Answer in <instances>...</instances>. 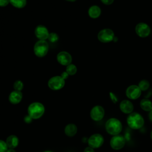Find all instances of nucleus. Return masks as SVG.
I'll return each mask as SVG.
<instances>
[{
	"instance_id": "nucleus-32",
	"label": "nucleus",
	"mask_w": 152,
	"mask_h": 152,
	"mask_svg": "<svg viewBox=\"0 0 152 152\" xmlns=\"http://www.w3.org/2000/svg\"><path fill=\"white\" fill-rule=\"evenodd\" d=\"M148 118H149L150 120L151 121H152V109H151V110H150V111L149 112V114H148Z\"/></svg>"
},
{
	"instance_id": "nucleus-4",
	"label": "nucleus",
	"mask_w": 152,
	"mask_h": 152,
	"mask_svg": "<svg viewBox=\"0 0 152 152\" xmlns=\"http://www.w3.org/2000/svg\"><path fill=\"white\" fill-rule=\"evenodd\" d=\"M35 55L39 58H43L46 55L49 50V44L46 40H38L34 44L33 48Z\"/></svg>"
},
{
	"instance_id": "nucleus-6",
	"label": "nucleus",
	"mask_w": 152,
	"mask_h": 152,
	"mask_svg": "<svg viewBox=\"0 0 152 152\" xmlns=\"http://www.w3.org/2000/svg\"><path fill=\"white\" fill-rule=\"evenodd\" d=\"M65 80L60 75H56L51 77L48 82V86L49 88L52 90H59L65 86Z\"/></svg>"
},
{
	"instance_id": "nucleus-8",
	"label": "nucleus",
	"mask_w": 152,
	"mask_h": 152,
	"mask_svg": "<svg viewBox=\"0 0 152 152\" xmlns=\"http://www.w3.org/2000/svg\"><path fill=\"white\" fill-rule=\"evenodd\" d=\"M87 142L89 147L93 148H97L103 144L104 138L100 134H94L88 138Z\"/></svg>"
},
{
	"instance_id": "nucleus-20",
	"label": "nucleus",
	"mask_w": 152,
	"mask_h": 152,
	"mask_svg": "<svg viewBox=\"0 0 152 152\" xmlns=\"http://www.w3.org/2000/svg\"><path fill=\"white\" fill-rule=\"evenodd\" d=\"M10 4L15 8H23L26 6L27 0H10Z\"/></svg>"
},
{
	"instance_id": "nucleus-9",
	"label": "nucleus",
	"mask_w": 152,
	"mask_h": 152,
	"mask_svg": "<svg viewBox=\"0 0 152 152\" xmlns=\"http://www.w3.org/2000/svg\"><path fill=\"white\" fill-rule=\"evenodd\" d=\"M141 90L137 85H131L126 90V97L131 100H135L139 98L141 94Z\"/></svg>"
},
{
	"instance_id": "nucleus-28",
	"label": "nucleus",
	"mask_w": 152,
	"mask_h": 152,
	"mask_svg": "<svg viewBox=\"0 0 152 152\" xmlns=\"http://www.w3.org/2000/svg\"><path fill=\"white\" fill-rule=\"evenodd\" d=\"M109 95H110V97L111 99V100H112V102L113 103H116L118 102V98L116 97V96H115V94H113L112 92H110L109 93Z\"/></svg>"
},
{
	"instance_id": "nucleus-21",
	"label": "nucleus",
	"mask_w": 152,
	"mask_h": 152,
	"mask_svg": "<svg viewBox=\"0 0 152 152\" xmlns=\"http://www.w3.org/2000/svg\"><path fill=\"white\" fill-rule=\"evenodd\" d=\"M65 71L69 75H74L76 74L77 71V68L74 64H70L69 65L66 66Z\"/></svg>"
},
{
	"instance_id": "nucleus-1",
	"label": "nucleus",
	"mask_w": 152,
	"mask_h": 152,
	"mask_svg": "<svg viewBox=\"0 0 152 152\" xmlns=\"http://www.w3.org/2000/svg\"><path fill=\"white\" fill-rule=\"evenodd\" d=\"M106 132L113 136L119 135L122 129V125L121 121L115 118L109 119L105 124Z\"/></svg>"
},
{
	"instance_id": "nucleus-25",
	"label": "nucleus",
	"mask_w": 152,
	"mask_h": 152,
	"mask_svg": "<svg viewBox=\"0 0 152 152\" xmlns=\"http://www.w3.org/2000/svg\"><path fill=\"white\" fill-rule=\"evenodd\" d=\"M8 150V146L6 142L0 140V152H7Z\"/></svg>"
},
{
	"instance_id": "nucleus-29",
	"label": "nucleus",
	"mask_w": 152,
	"mask_h": 152,
	"mask_svg": "<svg viewBox=\"0 0 152 152\" xmlns=\"http://www.w3.org/2000/svg\"><path fill=\"white\" fill-rule=\"evenodd\" d=\"M101 2L104 4V5H111L114 2V0H100Z\"/></svg>"
},
{
	"instance_id": "nucleus-19",
	"label": "nucleus",
	"mask_w": 152,
	"mask_h": 152,
	"mask_svg": "<svg viewBox=\"0 0 152 152\" xmlns=\"http://www.w3.org/2000/svg\"><path fill=\"white\" fill-rule=\"evenodd\" d=\"M141 108L146 112H150L152 109V102L148 99H143L140 102Z\"/></svg>"
},
{
	"instance_id": "nucleus-13",
	"label": "nucleus",
	"mask_w": 152,
	"mask_h": 152,
	"mask_svg": "<svg viewBox=\"0 0 152 152\" xmlns=\"http://www.w3.org/2000/svg\"><path fill=\"white\" fill-rule=\"evenodd\" d=\"M36 37L40 40H46L48 39L49 33L48 28L43 25H38L34 30Z\"/></svg>"
},
{
	"instance_id": "nucleus-2",
	"label": "nucleus",
	"mask_w": 152,
	"mask_h": 152,
	"mask_svg": "<svg viewBox=\"0 0 152 152\" xmlns=\"http://www.w3.org/2000/svg\"><path fill=\"white\" fill-rule=\"evenodd\" d=\"M126 122L129 128L133 129H139L143 126L144 120L140 113L132 112L128 116Z\"/></svg>"
},
{
	"instance_id": "nucleus-31",
	"label": "nucleus",
	"mask_w": 152,
	"mask_h": 152,
	"mask_svg": "<svg viewBox=\"0 0 152 152\" xmlns=\"http://www.w3.org/2000/svg\"><path fill=\"white\" fill-rule=\"evenodd\" d=\"M84 152H95V151L94 150V148H93L90 147H87L84 149Z\"/></svg>"
},
{
	"instance_id": "nucleus-10",
	"label": "nucleus",
	"mask_w": 152,
	"mask_h": 152,
	"mask_svg": "<svg viewBox=\"0 0 152 152\" xmlns=\"http://www.w3.org/2000/svg\"><path fill=\"white\" fill-rule=\"evenodd\" d=\"M125 144V140L124 137L121 135H114L110 141V147L115 150H118L122 148Z\"/></svg>"
},
{
	"instance_id": "nucleus-24",
	"label": "nucleus",
	"mask_w": 152,
	"mask_h": 152,
	"mask_svg": "<svg viewBox=\"0 0 152 152\" xmlns=\"http://www.w3.org/2000/svg\"><path fill=\"white\" fill-rule=\"evenodd\" d=\"M48 39L50 43H56L59 40V36L57 33L52 32L49 33Z\"/></svg>"
},
{
	"instance_id": "nucleus-7",
	"label": "nucleus",
	"mask_w": 152,
	"mask_h": 152,
	"mask_svg": "<svg viewBox=\"0 0 152 152\" xmlns=\"http://www.w3.org/2000/svg\"><path fill=\"white\" fill-rule=\"evenodd\" d=\"M135 31L138 36L141 38H145L150 35L151 28L147 23L140 22L136 25Z\"/></svg>"
},
{
	"instance_id": "nucleus-23",
	"label": "nucleus",
	"mask_w": 152,
	"mask_h": 152,
	"mask_svg": "<svg viewBox=\"0 0 152 152\" xmlns=\"http://www.w3.org/2000/svg\"><path fill=\"white\" fill-rule=\"evenodd\" d=\"M13 87H14V90L21 91L23 89V87H24L23 83L21 80H17L14 82Z\"/></svg>"
},
{
	"instance_id": "nucleus-12",
	"label": "nucleus",
	"mask_w": 152,
	"mask_h": 152,
	"mask_svg": "<svg viewBox=\"0 0 152 152\" xmlns=\"http://www.w3.org/2000/svg\"><path fill=\"white\" fill-rule=\"evenodd\" d=\"M56 59L59 64L66 66L71 64L72 56L68 52L66 51H61L58 53Z\"/></svg>"
},
{
	"instance_id": "nucleus-5",
	"label": "nucleus",
	"mask_w": 152,
	"mask_h": 152,
	"mask_svg": "<svg viewBox=\"0 0 152 152\" xmlns=\"http://www.w3.org/2000/svg\"><path fill=\"white\" fill-rule=\"evenodd\" d=\"M115 33L110 28H103L97 34L98 40L102 43H109L113 40Z\"/></svg>"
},
{
	"instance_id": "nucleus-15",
	"label": "nucleus",
	"mask_w": 152,
	"mask_h": 152,
	"mask_svg": "<svg viewBox=\"0 0 152 152\" xmlns=\"http://www.w3.org/2000/svg\"><path fill=\"white\" fill-rule=\"evenodd\" d=\"M23 99V94L21 91L14 90L11 91L9 95L8 100L12 104H18Z\"/></svg>"
},
{
	"instance_id": "nucleus-3",
	"label": "nucleus",
	"mask_w": 152,
	"mask_h": 152,
	"mask_svg": "<svg viewBox=\"0 0 152 152\" xmlns=\"http://www.w3.org/2000/svg\"><path fill=\"white\" fill-rule=\"evenodd\" d=\"M45 110L43 104L40 102H33L31 103L27 109L28 115H30L33 119H37L41 118L44 114Z\"/></svg>"
},
{
	"instance_id": "nucleus-27",
	"label": "nucleus",
	"mask_w": 152,
	"mask_h": 152,
	"mask_svg": "<svg viewBox=\"0 0 152 152\" xmlns=\"http://www.w3.org/2000/svg\"><path fill=\"white\" fill-rule=\"evenodd\" d=\"M10 4V0H0V7H4Z\"/></svg>"
},
{
	"instance_id": "nucleus-17",
	"label": "nucleus",
	"mask_w": 152,
	"mask_h": 152,
	"mask_svg": "<svg viewBox=\"0 0 152 152\" xmlns=\"http://www.w3.org/2000/svg\"><path fill=\"white\" fill-rule=\"evenodd\" d=\"M5 142L8 146V148L14 149L18 146L19 143V140L16 135H11L7 137Z\"/></svg>"
},
{
	"instance_id": "nucleus-16",
	"label": "nucleus",
	"mask_w": 152,
	"mask_h": 152,
	"mask_svg": "<svg viewBox=\"0 0 152 152\" xmlns=\"http://www.w3.org/2000/svg\"><path fill=\"white\" fill-rule=\"evenodd\" d=\"M101 12L102 10L100 8L96 5L91 6L88 10V14L89 17L93 19L97 18L98 17H99L100 15H101Z\"/></svg>"
},
{
	"instance_id": "nucleus-26",
	"label": "nucleus",
	"mask_w": 152,
	"mask_h": 152,
	"mask_svg": "<svg viewBox=\"0 0 152 152\" xmlns=\"http://www.w3.org/2000/svg\"><path fill=\"white\" fill-rule=\"evenodd\" d=\"M32 120H33V118L28 115L25 116L24 118V121L26 124H30L32 122Z\"/></svg>"
},
{
	"instance_id": "nucleus-22",
	"label": "nucleus",
	"mask_w": 152,
	"mask_h": 152,
	"mask_svg": "<svg viewBox=\"0 0 152 152\" xmlns=\"http://www.w3.org/2000/svg\"><path fill=\"white\" fill-rule=\"evenodd\" d=\"M150 83L148 80H141L139 83L138 86L139 88L141 89V91H146L148 90L150 87Z\"/></svg>"
},
{
	"instance_id": "nucleus-35",
	"label": "nucleus",
	"mask_w": 152,
	"mask_h": 152,
	"mask_svg": "<svg viewBox=\"0 0 152 152\" xmlns=\"http://www.w3.org/2000/svg\"><path fill=\"white\" fill-rule=\"evenodd\" d=\"M150 138H151V139L152 140V131H151V133H150Z\"/></svg>"
},
{
	"instance_id": "nucleus-18",
	"label": "nucleus",
	"mask_w": 152,
	"mask_h": 152,
	"mask_svg": "<svg viewBox=\"0 0 152 152\" xmlns=\"http://www.w3.org/2000/svg\"><path fill=\"white\" fill-rule=\"evenodd\" d=\"M65 134L68 137L74 136L77 132V127L74 124H68L64 129Z\"/></svg>"
},
{
	"instance_id": "nucleus-30",
	"label": "nucleus",
	"mask_w": 152,
	"mask_h": 152,
	"mask_svg": "<svg viewBox=\"0 0 152 152\" xmlns=\"http://www.w3.org/2000/svg\"><path fill=\"white\" fill-rule=\"evenodd\" d=\"M61 76L62 77V78L63 79H64V80H65L66 79H67V78H68V77H69V75L66 73V71H64V72H62V74H61Z\"/></svg>"
},
{
	"instance_id": "nucleus-14",
	"label": "nucleus",
	"mask_w": 152,
	"mask_h": 152,
	"mask_svg": "<svg viewBox=\"0 0 152 152\" xmlns=\"http://www.w3.org/2000/svg\"><path fill=\"white\" fill-rule=\"evenodd\" d=\"M119 108L123 113L130 114L133 112L134 105L131 101L128 100H124L120 103Z\"/></svg>"
},
{
	"instance_id": "nucleus-34",
	"label": "nucleus",
	"mask_w": 152,
	"mask_h": 152,
	"mask_svg": "<svg viewBox=\"0 0 152 152\" xmlns=\"http://www.w3.org/2000/svg\"><path fill=\"white\" fill-rule=\"evenodd\" d=\"M66 1H68V2H74L75 1H76L77 0H65Z\"/></svg>"
},
{
	"instance_id": "nucleus-36",
	"label": "nucleus",
	"mask_w": 152,
	"mask_h": 152,
	"mask_svg": "<svg viewBox=\"0 0 152 152\" xmlns=\"http://www.w3.org/2000/svg\"><path fill=\"white\" fill-rule=\"evenodd\" d=\"M44 152H52V151H45Z\"/></svg>"
},
{
	"instance_id": "nucleus-11",
	"label": "nucleus",
	"mask_w": 152,
	"mask_h": 152,
	"mask_svg": "<svg viewBox=\"0 0 152 152\" xmlns=\"http://www.w3.org/2000/svg\"><path fill=\"white\" fill-rule=\"evenodd\" d=\"M104 116V109L100 105L94 106L90 111V117L93 121H99L103 118Z\"/></svg>"
},
{
	"instance_id": "nucleus-33",
	"label": "nucleus",
	"mask_w": 152,
	"mask_h": 152,
	"mask_svg": "<svg viewBox=\"0 0 152 152\" xmlns=\"http://www.w3.org/2000/svg\"><path fill=\"white\" fill-rule=\"evenodd\" d=\"M7 152H16V151L14 149H12V148H9L7 150Z\"/></svg>"
}]
</instances>
